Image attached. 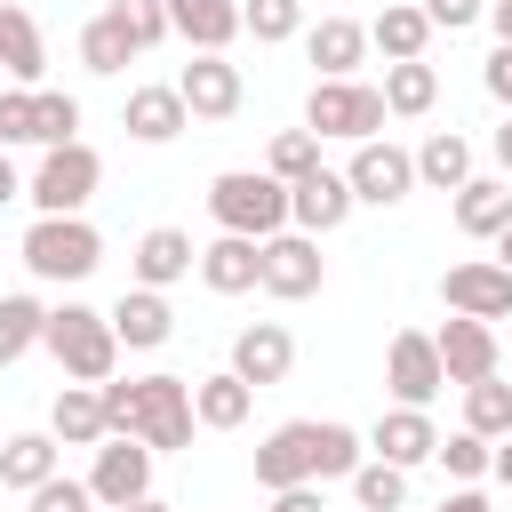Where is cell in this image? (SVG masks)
Wrapping results in <instances>:
<instances>
[{
    "mask_svg": "<svg viewBox=\"0 0 512 512\" xmlns=\"http://www.w3.org/2000/svg\"><path fill=\"white\" fill-rule=\"evenodd\" d=\"M368 464V440L352 424H320V416H296L280 424L264 448H256V488H304V480H352Z\"/></svg>",
    "mask_w": 512,
    "mask_h": 512,
    "instance_id": "6da1fadb",
    "label": "cell"
},
{
    "mask_svg": "<svg viewBox=\"0 0 512 512\" xmlns=\"http://www.w3.org/2000/svg\"><path fill=\"white\" fill-rule=\"evenodd\" d=\"M96 392H104L112 432H136L152 456L184 448V440H192V424H200V416H192V384H184V376H128V384H120V376H104Z\"/></svg>",
    "mask_w": 512,
    "mask_h": 512,
    "instance_id": "7a4b0ae2",
    "label": "cell"
},
{
    "mask_svg": "<svg viewBox=\"0 0 512 512\" xmlns=\"http://www.w3.org/2000/svg\"><path fill=\"white\" fill-rule=\"evenodd\" d=\"M208 216H216V232L272 240V232H288V184L272 168H224L208 184Z\"/></svg>",
    "mask_w": 512,
    "mask_h": 512,
    "instance_id": "3957f363",
    "label": "cell"
},
{
    "mask_svg": "<svg viewBox=\"0 0 512 512\" xmlns=\"http://www.w3.org/2000/svg\"><path fill=\"white\" fill-rule=\"evenodd\" d=\"M40 344L56 352V368H64L72 384H104V376L120 368L112 312H88V304H56V312H48V328H40Z\"/></svg>",
    "mask_w": 512,
    "mask_h": 512,
    "instance_id": "277c9868",
    "label": "cell"
},
{
    "mask_svg": "<svg viewBox=\"0 0 512 512\" xmlns=\"http://www.w3.org/2000/svg\"><path fill=\"white\" fill-rule=\"evenodd\" d=\"M104 264V240L88 216H32L24 232V272L32 280H88Z\"/></svg>",
    "mask_w": 512,
    "mask_h": 512,
    "instance_id": "5b68a950",
    "label": "cell"
},
{
    "mask_svg": "<svg viewBox=\"0 0 512 512\" xmlns=\"http://www.w3.org/2000/svg\"><path fill=\"white\" fill-rule=\"evenodd\" d=\"M96 184H104V160L72 136V144H48V160L32 168V184H24V200L40 208V216H80L88 200H96Z\"/></svg>",
    "mask_w": 512,
    "mask_h": 512,
    "instance_id": "8992f818",
    "label": "cell"
},
{
    "mask_svg": "<svg viewBox=\"0 0 512 512\" xmlns=\"http://www.w3.org/2000/svg\"><path fill=\"white\" fill-rule=\"evenodd\" d=\"M304 128H312V136L368 144V136L384 128V88H368V80H312V96H304Z\"/></svg>",
    "mask_w": 512,
    "mask_h": 512,
    "instance_id": "52a82bcc",
    "label": "cell"
},
{
    "mask_svg": "<svg viewBox=\"0 0 512 512\" xmlns=\"http://www.w3.org/2000/svg\"><path fill=\"white\" fill-rule=\"evenodd\" d=\"M344 184H352V200H368V208H400V200L416 192V152H400L392 136H368V144H352Z\"/></svg>",
    "mask_w": 512,
    "mask_h": 512,
    "instance_id": "ba28073f",
    "label": "cell"
},
{
    "mask_svg": "<svg viewBox=\"0 0 512 512\" xmlns=\"http://www.w3.org/2000/svg\"><path fill=\"white\" fill-rule=\"evenodd\" d=\"M320 280H328V256H320L312 232H272L264 240V296L304 304V296H320Z\"/></svg>",
    "mask_w": 512,
    "mask_h": 512,
    "instance_id": "9c48e42d",
    "label": "cell"
},
{
    "mask_svg": "<svg viewBox=\"0 0 512 512\" xmlns=\"http://www.w3.org/2000/svg\"><path fill=\"white\" fill-rule=\"evenodd\" d=\"M384 384H392V400H400V408H432V400H440V384H448L440 344H432L424 328H400V336H392V352H384Z\"/></svg>",
    "mask_w": 512,
    "mask_h": 512,
    "instance_id": "30bf717a",
    "label": "cell"
},
{
    "mask_svg": "<svg viewBox=\"0 0 512 512\" xmlns=\"http://www.w3.org/2000/svg\"><path fill=\"white\" fill-rule=\"evenodd\" d=\"M440 304L464 312V320H512V272H504L496 256L448 264V272H440Z\"/></svg>",
    "mask_w": 512,
    "mask_h": 512,
    "instance_id": "8fae6325",
    "label": "cell"
},
{
    "mask_svg": "<svg viewBox=\"0 0 512 512\" xmlns=\"http://www.w3.org/2000/svg\"><path fill=\"white\" fill-rule=\"evenodd\" d=\"M88 488H96V504H104V512H120V504L152 496V448H144L136 432H112V440L96 448V472H88Z\"/></svg>",
    "mask_w": 512,
    "mask_h": 512,
    "instance_id": "7c38bea8",
    "label": "cell"
},
{
    "mask_svg": "<svg viewBox=\"0 0 512 512\" xmlns=\"http://www.w3.org/2000/svg\"><path fill=\"white\" fill-rule=\"evenodd\" d=\"M176 96L192 104V120H232V112H240V96H248V80H240V64H232V56L192 48V64L176 72Z\"/></svg>",
    "mask_w": 512,
    "mask_h": 512,
    "instance_id": "4fadbf2b",
    "label": "cell"
},
{
    "mask_svg": "<svg viewBox=\"0 0 512 512\" xmlns=\"http://www.w3.org/2000/svg\"><path fill=\"white\" fill-rule=\"evenodd\" d=\"M352 208H360V200H352L344 168H312V176H296V184H288V224H296V232H312V240H320V232H336Z\"/></svg>",
    "mask_w": 512,
    "mask_h": 512,
    "instance_id": "5bb4252c",
    "label": "cell"
},
{
    "mask_svg": "<svg viewBox=\"0 0 512 512\" xmlns=\"http://www.w3.org/2000/svg\"><path fill=\"white\" fill-rule=\"evenodd\" d=\"M288 368H296V336H288L280 320H248V328L232 336V376H248L256 392H264V384H288Z\"/></svg>",
    "mask_w": 512,
    "mask_h": 512,
    "instance_id": "9a60e30c",
    "label": "cell"
},
{
    "mask_svg": "<svg viewBox=\"0 0 512 512\" xmlns=\"http://www.w3.org/2000/svg\"><path fill=\"white\" fill-rule=\"evenodd\" d=\"M440 344V368H448V384H480V376H496V320H464V312H448V328L432 336Z\"/></svg>",
    "mask_w": 512,
    "mask_h": 512,
    "instance_id": "2e32d148",
    "label": "cell"
},
{
    "mask_svg": "<svg viewBox=\"0 0 512 512\" xmlns=\"http://www.w3.org/2000/svg\"><path fill=\"white\" fill-rule=\"evenodd\" d=\"M368 456H384V464L416 472V464H432V456H440V432H432V416H424V408H384V416L368 424Z\"/></svg>",
    "mask_w": 512,
    "mask_h": 512,
    "instance_id": "e0dca14e",
    "label": "cell"
},
{
    "mask_svg": "<svg viewBox=\"0 0 512 512\" xmlns=\"http://www.w3.org/2000/svg\"><path fill=\"white\" fill-rule=\"evenodd\" d=\"M200 280H208L216 296H248V288H264V240H248V232H216V240L200 248Z\"/></svg>",
    "mask_w": 512,
    "mask_h": 512,
    "instance_id": "ac0fdd59",
    "label": "cell"
},
{
    "mask_svg": "<svg viewBox=\"0 0 512 512\" xmlns=\"http://www.w3.org/2000/svg\"><path fill=\"white\" fill-rule=\"evenodd\" d=\"M120 128H128L136 144H176V136L192 128V104L176 96V80H168V88H128V104H120Z\"/></svg>",
    "mask_w": 512,
    "mask_h": 512,
    "instance_id": "d6986e66",
    "label": "cell"
},
{
    "mask_svg": "<svg viewBox=\"0 0 512 512\" xmlns=\"http://www.w3.org/2000/svg\"><path fill=\"white\" fill-rule=\"evenodd\" d=\"M112 336H120L128 352H160V344L176 336L168 296H160V288H120V304H112Z\"/></svg>",
    "mask_w": 512,
    "mask_h": 512,
    "instance_id": "ffe728a7",
    "label": "cell"
},
{
    "mask_svg": "<svg viewBox=\"0 0 512 512\" xmlns=\"http://www.w3.org/2000/svg\"><path fill=\"white\" fill-rule=\"evenodd\" d=\"M136 288H176L192 264H200V248H192V232H176V224H152L144 240H136Z\"/></svg>",
    "mask_w": 512,
    "mask_h": 512,
    "instance_id": "44dd1931",
    "label": "cell"
},
{
    "mask_svg": "<svg viewBox=\"0 0 512 512\" xmlns=\"http://www.w3.org/2000/svg\"><path fill=\"white\" fill-rule=\"evenodd\" d=\"M168 24H176V40H192V48H208V56H224L248 24H240V0H168Z\"/></svg>",
    "mask_w": 512,
    "mask_h": 512,
    "instance_id": "7402d4cb",
    "label": "cell"
},
{
    "mask_svg": "<svg viewBox=\"0 0 512 512\" xmlns=\"http://www.w3.org/2000/svg\"><path fill=\"white\" fill-rule=\"evenodd\" d=\"M304 56L320 64V80H352L360 56H368V24H352V16H320V24L304 32Z\"/></svg>",
    "mask_w": 512,
    "mask_h": 512,
    "instance_id": "603a6c76",
    "label": "cell"
},
{
    "mask_svg": "<svg viewBox=\"0 0 512 512\" xmlns=\"http://www.w3.org/2000/svg\"><path fill=\"white\" fill-rule=\"evenodd\" d=\"M48 432H56L64 448H96V440H112L104 392H96V384H64V392H56V408H48Z\"/></svg>",
    "mask_w": 512,
    "mask_h": 512,
    "instance_id": "cb8c5ba5",
    "label": "cell"
},
{
    "mask_svg": "<svg viewBox=\"0 0 512 512\" xmlns=\"http://www.w3.org/2000/svg\"><path fill=\"white\" fill-rule=\"evenodd\" d=\"M56 464H64L56 432H8L0 440V488H16V496H32L40 480H56Z\"/></svg>",
    "mask_w": 512,
    "mask_h": 512,
    "instance_id": "d4e9b609",
    "label": "cell"
},
{
    "mask_svg": "<svg viewBox=\"0 0 512 512\" xmlns=\"http://www.w3.org/2000/svg\"><path fill=\"white\" fill-rule=\"evenodd\" d=\"M0 72L16 88H40V72H48V40H40V24L16 0H0Z\"/></svg>",
    "mask_w": 512,
    "mask_h": 512,
    "instance_id": "484cf974",
    "label": "cell"
},
{
    "mask_svg": "<svg viewBox=\"0 0 512 512\" xmlns=\"http://www.w3.org/2000/svg\"><path fill=\"white\" fill-rule=\"evenodd\" d=\"M248 408H256V384H248V376H232V368L192 384V416H200L208 432H240V424H248Z\"/></svg>",
    "mask_w": 512,
    "mask_h": 512,
    "instance_id": "4316f807",
    "label": "cell"
},
{
    "mask_svg": "<svg viewBox=\"0 0 512 512\" xmlns=\"http://www.w3.org/2000/svg\"><path fill=\"white\" fill-rule=\"evenodd\" d=\"M504 224H512V176H472V184L456 192V232L496 240Z\"/></svg>",
    "mask_w": 512,
    "mask_h": 512,
    "instance_id": "83f0119b",
    "label": "cell"
},
{
    "mask_svg": "<svg viewBox=\"0 0 512 512\" xmlns=\"http://www.w3.org/2000/svg\"><path fill=\"white\" fill-rule=\"evenodd\" d=\"M128 56H144V48H136L128 16L104 0V8L88 16V32H80V64H88V72H128Z\"/></svg>",
    "mask_w": 512,
    "mask_h": 512,
    "instance_id": "f1b7e54d",
    "label": "cell"
},
{
    "mask_svg": "<svg viewBox=\"0 0 512 512\" xmlns=\"http://www.w3.org/2000/svg\"><path fill=\"white\" fill-rule=\"evenodd\" d=\"M416 184H432V192H464V184H472V144H464L456 128H432V136L416 144Z\"/></svg>",
    "mask_w": 512,
    "mask_h": 512,
    "instance_id": "f546056e",
    "label": "cell"
},
{
    "mask_svg": "<svg viewBox=\"0 0 512 512\" xmlns=\"http://www.w3.org/2000/svg\"><path fill=\"white\" fill-rule=\"evenodd\" d=\"M424 40H432V16H424V0H392V8L368 24V48H384L392 64L424 56Z\"/></svg>",
    "mask_w": 512,
    "mask_h": 512,
    "instance_id": "4dcf8cb0",
    "label": "cell"
},
{
    "mask_svg": "<svg viewBox=\"0 0 512 512\" xmlns=\"http://www.w3.org/2000/svg\"><path fill=\"white\" fill-rule=\"evenodd\" d=\"M440 104V72L424 64V56H408V64H384V112H400V120H424Z\"/></svg>",
    "mask_w": 512,
    "mask_h": 512,
    "instance_id": "1f68e13d",
    "label": "cell"
},
{
    "mask_svg": "<svg viewBox=\"0 0 512 512\" xmlns=\"http://www.w3.org/2000/svg\"><path fill=\"white\" fill-rule=\"evenodd\" d=\"M464 424H472L480 440H504V432H512V384H504V376L464 384Z\"/></svg>",
    "mask_w": 512,
    "mask_h": 512,
    "instance_id": "d6a6232c",
    "label": "cell"
},
{
    "mask_svg": "<svg viewBox=\"0 0 512 512\" xmlns=\"http://www.w3.org/2000/svg\"><path fill=\"white\" fill-rule=\"evenodd\" d=\"M352 504H360V512H400V504H408V472L384 464V456H368V464L352 472Z\"/></svg>",
    "mask_w": 512,
    "mask_h": 512,
    "instance_id": "836d02e7",
    "label": "cell"
},
{
    "mask_svg": "<svg viewBox=\"0 0 512 512\" xmlns=\"http://www.w3.org/2000/svg\"><path fill=\"white\" fill-rule=\"evenodd\" d=\"M40 328H48V304H32V296H0V368L24 360V352L40 344Z\"/></svg>",
    "mask_w": 512,
    "mask_h": 512,
    "instance_id": "e575fe53",
    "label": "cell"
},
{
    "mask_svg": "<svg viewBox=\"0 0 512 512\" xmlns=\"http://www.w3.org/2000/svg\"><path fill=\"white\" fill-rule=\"evenodd\" d=\"M72 128H80V96L32 88V144H72Z\"/></svg>",
    "mask_w": 512,
    "mask_h": 512,
    "instance_id": "d590c367",
    "label": "cell"
},
{
    "mask_svg": "<svg viewBox=\"0 0 512 512\" xmlns=\"http://www.w3.org/2000/svg\"><path fill=\"white\" fill-rule=\"evenodd\" d=\"M440 464H448V480H464V488H472L480 472H496V440H480V432L464 424V432H448V440H440Z\"/></svg>",
    "mask_w": 512,
    "mask_h": 512,
    "instance_id": "8d00e7d4",
    "label": "cell"
},
{
    "mask_svg": "<svg viewBox=\"0 0 512 512\" xmlns=\"http://www.w3.org/2000/svg\"><path fill=\"white\" fill-rule=\"evenodd\" d=\"M264 168H272L280 184L312 176V168H320V136H312V128H280V136H272V160H264Z\"/></svg>",
    "mask_w": 512,
    "mask_h": 512,
    "instance_id": "74e56055",
    "label": "cell"
},
{
    "mask_svg": "<svg viewBox=\"0 0 512 512\" xmlns=\"http://www.w3.org/2000/svg\"><path fill=\"white\" fill-rule=\"evenodd\" d=\"M240 24H248L264 48H272V40H296V32H304V0H248Z\"/></svg>",
    "mask_w": 512,
    "mask_h": 512,
    "instance_id": "f35d334b",
    "label": "cell"
},
{
    "mask_svg": "<svg viewBox=\"0 0 512 512\" xmlns=\"http://www.w3.org/2000/svg\"><path fill=\"white\" fill-rule=\"evenodd\" d=\"M24 504H32V512H96V488H88V480H64V472H56V480H40V488H32Z\"/></svg>",
    "mask_w": 512,
    "mask_h": 512,
    "instance_id": "ab89813d",
    "label": "cell"
},
{
    "mask_svg": "<svg viewBox=\"0 0 512 512\" xmlns=\"http://www.w3.org/2000/svg\"><path fill=\"white\" fill-rule=\"evenodd\" d=\"M120 16H128V32H136V48H160L176 24H168V0H112Z\"/></svg>",
    "mask_w": 512,
    "mask_h": 512,
    "instance_id": "60d3db41",
    "label": "cell"
},
{
    "mask_svg": "<svg viewBox=\"0 0 512 512\" xmlns=\"http://www.w3.org/2000/svg\"><path fill=\"white\" fill-rule=\"evenodd\" d=\"M0 144H32V88H0Z\"/></svg>",
    "mask_w": 512,
    "mask_h": 512,
    "instance_id": "b9f144b4",
    "label": "cell"
},
{
    "mask_svg": "<svg viewBox=\"0 0 512 512\" xmlns=\"http://www.w3.org/2000/svg\"><path fill=\"white\" fill-rule=\"evenodd\" d=\"M424 16H432V32H464L488 16V0H424Z\"/></svg>",
    "mask_w": 512,
    "mask_h": 512,
    "instance_id": "7bdbcfd3",
    "label": "cell"
},
{
    "mask_svg": "<svg viewBox=\"0 0 512 512\" xmlns=\"http://www.w3.org/2000/svg\"><path fill=\"white\" fill-rule=\"evenodd\" d=\"M480 80H488V96H496V104L512 112V48H496V56L480 64Z\"/></svg>",
    "mask_w": 512,
    "mask_h": 512,
    "instance_id": "ee69618b",
    "label": "cell"
},
{
    "mask_svg": "<svg viewBox=\"0 0 512 512\" xmlns=\"http://www.w3.org/2000/svg\"><path fill=\"white\" fill-rule=\"evenodd\" d=\"M272 512H328V504H320V480H304V488H272Z\"/></svg>",
    "mask_w": 512,
    "mask_h": 512,
    "instance_id": "f6af8a7d",
    "label": "cell"
},
{
    "mask_svg": "<svg viewBox=\"0 0 512 512\" xmlns=\"http://www.w3.org/2000/svg\"><path fill=\"white\" fill-rule=\"evenodd\" d=\"M8 200H24V176H16V160H8V144H0V208Z\"/></svg>",
    "mask_w": 512,
    "mask_h": 512,
    "instance_id": "bcb514c9",
    "label": "cell"
},
{
    "mask_svg": "<svg viewBox=\"0 0 512 512\" xmlns=\"http://www.w3.org/2000/svg\"><path fill=\"white\" fill-rule=\"evenodd\" d=\"M488 24H496V48H512V0H488Z\"/></svg>",
    "mask_w": 512,
    "mask_h": 512,
    "instance_id": "7dc6e473",
    "label": "cell"
},
{
    "mask_svg": "<svg viewBox=\"0 0 512 512\" xmlns=\"http://www.w3.org/2000/svg\"><path fill=\"white\" fill-rule=\"evenodd\" d=\"M488 152H496V168H504V176H512V112H504V128H496V136H488Z\"/></svg>",
    "mask_w": 512,
    "mask_h": 512,
    "instance_id": "c3c4849f",
    "label": "cell"
},
{
    "mask_svg": "<svg viewBox=\"0 0 512 512\" xmlns=\"http://www.w3.org/2000/svg\"><path fill=\"white\" fill-rule=\"evenodd\" d=\"M440 512H488V496H480V488H456V496H448Z\"/></svg>",
    "mask_w": 512,
    "mask_h": 512,
    "instance_id": "681fc988",
    "label": "cell"
},
{
    "mask_svg": "<svg viewBox=\"0 0 512 512\" xmlns=\"http://www.w3.org/2000/svg\"><path fill=\"white\" fill-rule=\"evenodd\" d=\"M496 480H504V488H512V432H504V440H496Z\"/></svg>",
    "mask_w": 512,
    "mask_h": 512,
    "instance_id": "f907efd6",
    "label": "cell"
},
{
    "mask_svg": "<svg viewBox=\"0 0 512 512\" xmlns=\"http://www.w3.org/2000/svg\"><path fill=\"white\" fill-rule=\"evenodd\" d=\"M120 512H176V504H160V496H136V504H120Z\"/></svg>",
    "mask_w": 512,
    "mask_h": 512,
    "instance_id": "816d5d0a",
    "label": "cell"
},
{
    "mask_svg": "<svg viewBox=\"0 0 512 512\" xmlns=\"http://www.w3.org/2000/svg\"><path fill=\"white\" fill-rule=\"evenodd\" d=\"M496 264H504V272H512V224H504V232H496Z\"/></svg>",
    "mask_w": 512,
    "mask_h": 512,
    "instance_id": "f5cc1de1",
    "label": "cell"
},
{
    "mask_svg": "<svg viewBox=\"0 0 512 512\" xmlns=\"http://www.w3.org/2000/svg\"><path fill=\"white\" fill-rule=\"evenodd\" d=\"M0 440H8V432H0Z\"/></svg>",
    "mask_w": 512,
    "mask_h": 512,
    "instance_id": "db71d44e",
    "label": "cell"
}]
</instances>
